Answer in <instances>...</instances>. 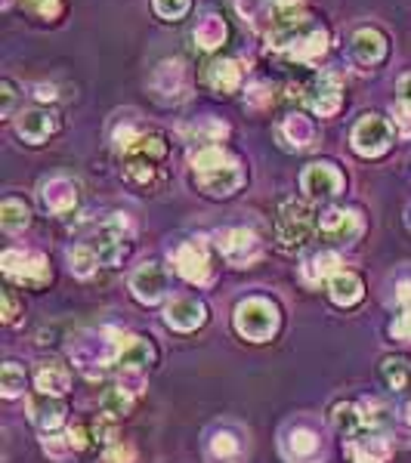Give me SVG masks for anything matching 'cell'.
Masks as SVG:
<instances>
[{"label":"cell","instance_id":"43","mask_svg":"<svg viewBox=\"0 0 411 463\" xmlns=\"http://www.w3.org/2000/svg\"><path fill=\"white\" fill-rule=\"evenodd\" d=\"M136 460V448L133 445H112L105 448V463H133Z\"/></svg>","mask_w":411,"mask_h":463},{"label":"cell","instance_id":"48","mask_svg":"<svg viewBox=\"0 0 411 463\" xmlns=\"http://www.w3.org/2000/svg\"><path fill=\"white\" fill-rule=\"evenodd\" d=\"M4 322L6 324H16L19 322V303H16V296H13V291L4 294Z\"/></svg>","mask_w":411,"mask_h":463},{"label":"cell","instance_id":"8","mask_svg":"<svg viewBox=\"0 0 411 463\" xmlns=\"http://www.w3.org/2000/svg\"><path fill=\"white\" fill-rule=\"evenodd\" d=\"M350 142L362 158H380L393 146V127H389V121L380 118V114H365V118H359L356 127H352Z\"/></svg>","mask_w":411,"mask_h":463},{"label":"cell","instance_id":"24","mask_svg":"<svg viewBox=\"0 0 411 463\" xmlns=\"http://www.w3.org/2000/svg\"><path fill=\"white\" fill-rule=\"evenodd\" d=\"M281 448H285V458L288 460H294V463H309V460H315L319 458V451H322V442H319V436H315L313 430H291L285 436V442H281Z\"/></svg>","mask_w":411,"mask_h":463},{"label":"cell","instance_id":"20","mask_svg":"<svg viewBox=\"0 0 411 463\" xmlns=\"http://www.w3.org/2000/svg\"><path fill=\"white\" fill-rule=\"evenodd\" d=\"M41 201H43V207H47L50 213L62 216L78 204V186L71 183V179H65V177H53V179H47V183L41 186Z\"/></svg>","mask_w":411,"mask_h":463},{"label":"cell","instance_id":"2","mask_svg":"<svg viewBox=\"0 0 411 463\" xmlns=\"http://www.w3.org/2000/svg\"><path fill=\"white\" fill-rule=\"evenodd\" d=\"M319 229V222L313 220V211L300 201H285L279 207L276 220V238L281 250H300L313 241V232Z\"/></svg>","mask_w":411,"mask_h":463},{"label":"cell","instance_id":"26","mask_svg":"<svg viewBox=\"0 0 411 463\" xmlns=\"http://www.w3.org/2000/svg\"><path fill=\"white\" fill-rule=\"evenodd\" d=\"M34 383H38V393L41 395H65L71 386V374L68 368L59 365V361H43V365L38 368V377H34Z\"/></svg>","mask_w":411,"mask_h":463},{"label":"cell","instance_id":"7","mask_svg":"<svg viewBox=\"0 0 411 463\" xmlns=\"http://www.w3.org/2000/svg\"><path fill=\"white\" fill-rule=\"evenodd\" d=\"M112 350H114V365L124 374V380L127 377L142 380V371L155 361V350H151V343L142 337H130V334H118V331H114Z\"/></svg>","mask_w":411,"mask_h":463},{"label":"cell","instance_id":"3","mask_svg":"<svg viewBox=\"0 0 411 463\" xmlns=\"http://www.w3.org/2000/svg\"><path fill=\"white\" fill-rule=\"evenodd\" d=\"M130 241H133V222L124 213H112L93 235L90 248L96 253L99 266H118L130 253Z\"/></svg>","mask_w":411,"mask_h":463},{"label":"cell","instance_id":"30","mask_svg":"<svg viewBox=\"0 0 411 463\" xmlns=\"http://www.w3.org/2000/svg\"><path fill=\"white\" fill-rule=\"evenodd\" d=\"M331 423H334V430L341 432V436L352 439L359 436V432L365 430V414H362V404H350V402H341L334 404V414H331Z\"/></svg>","mask_w":411,"mask_h":463},{"label":"cell","instance_id":"40","mask_svg":"<svg viewBox=\"0 0 411 463\" xmlns=\"http://www.w3.org/2000/svg\"><path fill=\"white\" fill-rule=\"evenodd\" d=\"M43 448H47V454H50V458H56V460H62L68 451H75L71 442H68V436H56V432L43 439Z\"/></svg>","mask_w":411,"mask_h":463},{"label":"cell","instance_id":"41","mask_svg":"<svg viewBox=\"0 0 411 463\" xmlns=\"http://www.w3.org/2000/svg\"><path fill=\"white\" fill-rule=\"evenodd\" d=\"M16 99H19L16 84H13V81L0 84V114H4V118H10V114H13V108H16Z\"/></svg>","mask_w":411,"mask_h":463},{"label":"cell","instance_id":"42","mask_svg":"<svg viewBox=\"0 0 411 463\" xmlns=\"http://www.w3.org/2000/svg\"><path fill=\"white\" fill-rule=\"evenodd\" d=\"M28 10H34L43 19H56L62 13V0H25Z\"/></svg>","mask_w":411,"mask_h":463},{"label":"cell","instance_id":"4","mask_svg":"<svg viewBox=\"0 0 411 463\" xmlns=\"http://www.w3.org/2000/svg\"><path fill=\"white\" fill-rule=\"evenodd\" d=\"M0 266H4L6 278H13L22 287L50 285V266H47V259H43V253H38V250H22V248L4 250Z\"/></svg>","mask_w":411,"mask_h":463},{"label":"cell","instance_id":"23","mask_svg":"<svg viewBox=\"0 0 411 463\" xmlns=\"http://www.w3.org/2000/svg\"><path fill=\"white\" fill-rule=\"evenodd\" d=\"M28 411H32V423L47 432V436H53L65 423V402L56 399V395H41V399L28 404Z\"/></svg>","mask_w":411,"mask_h":463},{"label":"cell","instance_id":"16","mask_svg":"<svg viewBox=\"0 0 411 463\" xmlns=\"http://www.w3.org/2000/svg\"><path fill=\"white\" fill-rule=\"evenodd\" d=\"M16 130L28 146H41V142H47L59 130V118L53 112H47V108H32V112L19 114Z\"/></svg>","mask_w":411,"mask_h":463},{"label":"cell","instance_id":"5","mask_svg":"<svg viewBox=\"0 0 411 463\" xmlns=\"http://www.w3.org/2000/svg\"><path fill=\"white\" fill-rule=\"evenodd\" d=\"M216 250L223 253V259H226L233 269H248V266H254L260 257H263V244H260L257 232L251 229H223L216 232Z\"/></svg>","mask_w":411,"mask_h":463},{"label":"cell","instance_id":"36","mask_svg":"<svg viewBox=\"0 0 411 463\" xmlns=\"http://www.w3.org/2000/svg\"><path fill=\"white\" fill-rule=\"evenodd\" d=\"M68 263H71V272H75L78 278H90V275L96 272L99 259H96V253H93L90 244H78V248L68 250Z\"/></svg>","mask_w":411,"mask_h":463},{"label":"cell","instance_id":"22","mask_svg":"<svg viewBox=\"0 0 411 463\" xmlns=\"http://www.w3.org/2000/svg\"><path fill=\"white\" fill-rule=\"evenodd\" d=\"M328 296H331V303H334V306L352 309L356 303H362L365 285H362V278H359L356 272L341 269V272L334 275V278L328 281Z\"/></svg>","mask_w":411,"mask_h":463},{"label":"cell","instance_id":"52","mask_svg":"<svg viewBox=\"0 0 411 463\" xmlns=\"http://www.w3.org/2000/svg\"><path fill=\"white\" fill-rule=\"evenodd\" d=\"M303 4V0H276V6L281 13H291V10H297V6Z\"/></svg>","mask_w":411,"mask_h":463},{"label":"cell","instance_id":"39","mask_svg":"<svg viewBox=\"0 0 411 463\" xmlns=\"http://www.w3.org/2000/svg\"><path fill=\"white\" fill-rule=\"evenodd\" d=\"M151 6H155V13L161 19H183L186 13H189L192 0H151Z\"/></svg>","mask_w":411,"mask_h":463},{"label":"cell","instance_id":"53","mask_svg":"<svg viewBox=\"0 0 411 463\" xmlns=\"http://www.w3.org/2000/svg\"><path fill=\"white\" fill-rule=\"evenodd\" d=\"M399 90L406 93V96H402V99H408V103H411V75L402 77V81H399Z\"/></svg>","mask_w":411,"mask_h":463},{"label":"cell","instance_id":"21","mask_svg":"<svg viewBox=\"0 0 411 463\" xmlns=\"http://www.w3.org/2000/svg\"><path fill=\"white\" fill-rule=\"evenodd\" d=\"M242 77H244L242 62H235V59H214L205 71L207 86H211L214 93H220V96L235 93L238 86H242Z\"/></svg>","mask_w":411,"mask_h":463},{"label":"cell","instance_id":"38","mask_svg":"<svg viewBox=\"0 0 411 463\" xmlns=\"http://www.w3.org/2000/svg\"><path fill=\"white\" fill-rule=\"evenodd\" d=\"M114 436H118V417L108 414V411H103V414L96 417V423H93V442L112 448L114 445Z\"/></svg>","mask_w":411,"mask_h":463},{"label":"cell","instance_id":"14","mask_svg":"<svg viewBox=\"0 0 411 463\" xmlns=\"http://www.w3.org/2000/svg\"><path fill=\"white\" fill-rule=\"evenodd\" d=\"M164 322L179 334H189V331H198L207 322V306L195 296H173L164 309Z\"/></svg>","mask_w":411,"mask_h":463},{"label":"cell","instance_id":"51","mask_svg":"<svg viewBox=\"0 0 411 463\" xmlns=\"http://www.w3.org/2000/svg\"><path fill=\"white\" fill-rule=\"evenodd\" d=\"M396 300L411 303V281H399V285H396Z\"/></svg>","mask_w":411,"mask_h":463},{"label":"cell","instance_id":"28","mask_svg":"<svg viewBox=\"0 0 411 463\" xmlns=\"http://www.w3.org/2000/svg\"><path fill=\"white\" fill-rule=\"evenodd\" d=\"M341 272V257L337 253H315L303 263V281L306 285H322V281H331L334 275Z\"/></svg>","mask_w":411,"mask_h":463},{"label":"cell","instance_id":"44","mask_svg":"<svg viewBox=\"0 0 411 463\" xmlns=\"http://www.w3.org/2000/svg\"><path fill=\"white\" fill-rule=\"evenodd\" d=\"M393 118H396V127L402 130V133H411V103L408 99H399V103H393Z\"/></svg>","mask_w":411,"mask_h":463},{"label":"cell","instance_id":"10","mask_svg":"<svg viewBox=\"0 0 411 463\" xmlns=\"http://www.w3.org/2000/svg\"><path fill=\"white\" fill-rule=\"evenodd\" d=\"M300 189L309 201L334 198V195H341V189H343V173L328 161L309 164L300 177Z\"/></svg>","mask_w":411,"mask_h":463},{"label":"cell","instance_id":"29","mask_svg":"<svg viewBox=\"0 0 411 463\" xmlns=\"http://www.w3.org/2000/svg\"><path fill=\"white\" fill-rule=\"evenodd\" d=\"M226 34H229V28H226V22H223L220 16H205L195 25V32H192V38H195V47L198 50H216V47H223V41H226Z\"/></svg>","mask_w":411,"mask_h":463},{"label":"cell","instance_id":"49","mask_svg":"<svg viewBox=\"0 0 411 463\" xmlns=\"http://www.w3.org/2000/svg\"><path fill=\"white\" fill-rule=\"evenodd\" d=\"M68 442H71V448H75V451H81V448L87 445L81 426H71V430H68Z\"/></svg>","mask_w":411,"mask_h":463},{"label":"cell","instance_id":"9","mask_svg":"<svg viewBox=\"0 0 411 463\" xmlns=\"http://www.w3.org/2000/svg\"><path fill=\"white\" fill-rule=\"evenodd\" d=\"M195 186H198L207 198H229V195H235L244 186V170L233 158V161L220 164V168L214 170L195 173Z\"/></svg>","mask_w":411,"mask_h":463},{"label":"cell","instance_id":"33","mask_svg":"<svg viewBox=\"0 0 411 463\" xmlns=\"http://www.w3.org/2000/svg\"><path fill=\"white\" fill-rule=\"evenodd\" d=\"M32 222V211H28L25 201L19 198H6L4 204H0V226L6 232H22Z\"/></svg>","mask_w":411,"mask_h":463},{"label":"cell","instance_id":"45","mask_svg":"<svg viewBox=\"0 0 411 463\" xmlns=\"http://www.w3.org/2000/svg\"><path fill=\"white\" fill-rule=\"evenodd\" d=\"M389 334H393L396 340H402V343H411V309H406V313L389 324Z\"/></svg>","mask_w":411,"mask_h":463},{"label":"cell","instance_id":"35","mask_svg":"<svg viewBox=\"0 0 411 463\" xmlns=\"http://www.w3.org/2000/svg\"><path fill=\"white\" fill-rule=\"evenodd\" d=\"M238 454H242V442L233 436V432H214L211 439V458L220 460V463H235Z\"/></svg>","mask_w":411,"mask_h":463},{"label":"cell","instance_id":"17","mask_svg":"<svg viewBox=\"0 0 411 463\" xmlns=\"http://www.w3.org/2000/svg\"><path fill=\"white\" fill-rule=\"evenodd\" d=\"M158 158H149V155H140V151H130L124 155V179L127 186H133V189H155V186H161L164 173L158 168Z\"/></svg>","mask_w":411,"mask_h":463},{"label":"cell","instance_id":"6","mask_svg":"<svg viewBox=\"0 0 411 463\" xmlns=\"http://www.w3.org/2000/svg\"><path fill=\"white\" fill-rule=\"evenodd\" d=\"M173 266L192 285H211L214 266H211V248L205 238H189L173 250Z\"/></svg>","mask_w":411,"mask_h":463},{"label":"cell","instance_id":"19","mask_svg":"<svg viewBox=\"0 0 411 463\" xmlns=\"http://www.w3.org/2000/svg\"><path fill=\"white\" fill-rule=\"evenodd\" d=\"M352 59L359 65H365V68H374V65H380L387 59V38L378 32V28H359L356 34H352Z\"/></svg>","mask_w":411,"mask_h":463},{"label":"cell","instance_id":"34","mask_svg":"<svg viewBox=\"0 0 411 463\" xmlns=\"http://www.w3.org/2000/svg\"><path fill=\"white\" fill-rule=\"evenodd\" d=\"M226 133H229V127L216 118H201L186 130V136H189L192 142H201V146H214V142H220Z\"/></svg>","mask_w":411,"mask_h":463},{"label":"cell","instance_id":"15","mask_svg":"<svg viewBox=\"0 0 411 463\" xmlns=\"http://www.w3.org/2000/svg\"><path fill=\"white\" fill-rule=\"evenodd\" d=\"M151 90L158 93L161 99H183L186 90H189V81H186V68L179 59H164L161 65L155 68V75H151Z\"/></svg>","mask_w":411,"mask_h":463},{"label":"cell","instance_id":"18","mask_svg":"<svg viewBox=\"0 0 411 463\" xmlns=\"http://www.w3.org/2000/svg\"><path fill=\"white\" fill-rule=\"evenodd\" d=\"M276 136H279L281 149H288V151H303V149H313V142H315V127H313V121H309L306 114H297V112H294V114H288V118L279 124Z\"/></svg>","mask_w":411,"mask_h":463},{"label":"cell","instance_id":"46","mask_svg":"<svg viewBox=\"0 0 411 463\" xmlns=\"http://www.w3.org/2000/svg\"><path fill=\"white\" fill-rule=\"evenodd\" d=\"M362 414H365V423L368 426H378V423H384L387 421V408L380 402H362Z\"/></svg>","mask_w":411,"mask_h":463},{"label":"cell","instance_id":"13","mask_svg":"<svg viewBox=\"0 0 411 463\" xmlns=\"http://www.w3.org/2000/svg\"><path fill=\"white\" fill-rule=\"evenodd\" d=\"M319 232L334 244H352L362 235V216L356 211H346V207H331V211L322 213Z\"/></svg>","mask_w":411,"mask_h":463},{"label":"cell","instance_id":"27","mask_svg":"<svg viewBox=\"0 0 411 463\" xmlns=\"http://www.w3.org/2000/svg\"><path fill=\"white\" fill-rule=\"evenodd\" d=\"M346 458H350L352 463H387L389 445L380 436L352 439V442L346 445Z\"/></svg>","mask_w":411,"mask_h":463},{"label":"cell","instance_id":"31","mask_svg":"<svg viewBox=\"0 0 411 463\" xmlns=\"http://www.w3.org/2000/svg\"><path fill=\"white\" fill-rule=\"evenodd\" d=\"M233 161V155H229L226 149L220 146V142H214V146H198L189 155V168L192 173H205V170H214L220 168V164Z\"/></svg>","mask_w":411,"mask_h":463},{"label":"cell","instance_id":"25","mask_svg":"<svg viewBox=\"0 0 411 463\" xmlns=\"http://www.w3.org/2000/svg\"><path fill=\"white\" fill-rule=\"evenodd\" d=\"M324 50H328V32L319 25H309L306 32H303L300 38L285 50V53L291 56V59L313 62V59H319V56H324Z\"/></svg>","mask_w":411,"mask_h":463},{"label":"cell","instance_id":"11","mask_svg":"<svg viewBox=\"0 0 411 463\" xmlns=\"http://www.w3.org/2000/svg\"><path fill=\"white\" fill-rule=\"evenodd\" d=\"M303 99H306V105L313 108L319 118H331V114H337V108L343 103V86H341V77L331 75V71H324V75L315 77L313 84L303 90Z\"/></svg>","mask_w":411,"mask_h":463},{"label":"cell","instance_id":"37","mask_svg":"<svg viewBox=\"0 0 411 463\" xmlns=\"http://www.w3.org/2000/svg\"><path fill=\"white\" fill-rule=\"evenodd\" d=\"M22 389H25V371H22L16 361H6V365L0 368V393H4L6 399H19Z\"/></svg>","mask_w":411,"mask_h":463},{"label":"cell","instance_id":"12","mask_svg":"<svg viewBox=\"0 0 411 463\" xmlns=\"http://www.w3.org/2000/svg\"><path fill=\"white\" fill-rule=\"evenodd\" d=\"M130 291L140 303H161L164 294H168V269L161 263H142L140 269L130 275Z\"/></svg>","mask_w":411,"mask_h":463},{"label":"cell","instance_id":"32","mask_svg":"<svg viewBox=\"0 0 411 463\" xmlns=\"http://www.w3.org/2000/svg\"><path fill=\"white\" fill-rule=\"evenodd\" d=\"M380 374H384L387 386L396 389V393H402V389L411 386V365H408V359H402V356H387L384 365H380Z\"/></svg>","mask_w":411,"mask_h":463},{"label":"cell","instance_id":"47","mask_svg":"<svg viewBox=\"0 0 411 463\" xmlns=\"http://www.w3.org/2000/svg\"><path fill=\"white\" fill-rule=\"evenodd\" d=\"M266 103H272V93H269V86L266 84H254L248 90V105H254V108H263Z\"/></svg>","mask_w":411,"mask_h":463},{"label":"cell","instance_id":"54","mask_svg":"<svg viewBox=\"0 0 411 463\" xmlns=\"http://www.w3.org/2000/svg\"><path fill=\"white\" fill-rule=\"evenodd\" d=\"M406 417H408V423H411V404H408V411H406Z\"/></svg>","mask_w":411,"mask_h":463},{"label":"cell","instance_id":"50","mask_svg":"<svg viewBox=\"0 0 411 463\" xmlns=\"http://www.w3.org/2000/svg\"><path fill=\"white\" fill-rule=\"evenodd\" d=\"M34 96H38L41 103H53V99H56V86H47V84H41L38 90H34Z\"/></svg>","mask_w":411,"mask_h":463},{"label":"cell","instance_id":"1","mask_svg":"<svg viewBox=\"0 0 411 463\" xmlns=\"http://www.w3.org/2000/svg\"><path fill=\"white\" fill-rule=\"evenodd\" d=\"M281 328V313L266 296H248L235 309V331L251 343H269Z\"/></svg>","mask_w":411,"mask_h":463}]
</instances>
